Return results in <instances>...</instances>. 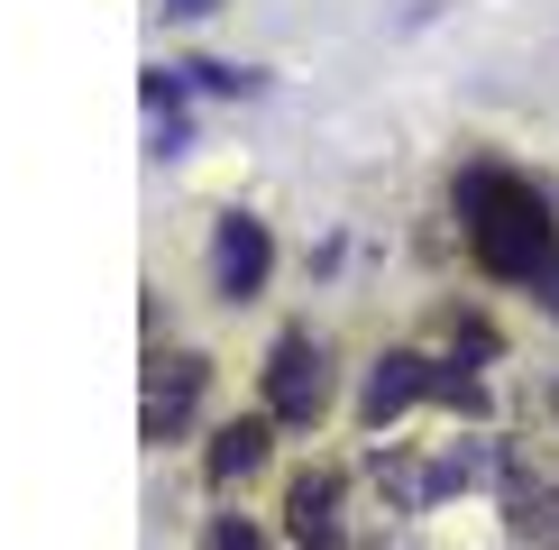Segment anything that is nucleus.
Returning a JSON list of instances; mask_svg holds the SVG:
<instances>
[{
  "mask_svg": "<svg viewBox=\"0 0 559 550\" xmlns=\"http://www.w3.org/2000/svg\"><path fill=\"white\" fill-rule=\"evenodd\" d=\"M166 10H183V19H202V10H212V0H166Z\"/></svg>",
  "mask_w": 559,
  "mask_h": 550,
  "instance_id": "nucleus-9",
  "label": "nucleus"
},
{
  "mask_svg": "<svg viewBox=\"0 0 559 550\" xmlns=\"http://www.w3.org/2000/svg\"><path fill=\"white\" fill-rule=\"evenodd\" d=\"M202 550H266V541H258V523H239V514H221L212 533H202Z\"/></svg>",
  "mask_w": 559,
  "mask_h": 550,
  "instance_id": "nucleus-8",
  "label": "nucleus"
},
{
  "mask_svg": "<svg viewBox=\"0 0 559 550\" xmlns=\"http://www.w3.org/2000/svg\"><path fill=\"white\" fill-rule=\"evenodd\" d=\"M266 450H275V412H239V422H221V431H212V458H202V468L229 487V477H258V468H266Z\"/></svg>",
  "mask_w": 559,
  "mask_h": 550,
  "instance_id": "nucleus-6",
  "label": "nucleus"
},
{
  "mask_svg": "<svg viewBox=\"0 0 559 550\" xmlns=\"http://www.w3.org/2000/svg\"><path fill=\"white\" fill-rule=\"evenodd\" d=\"M202 385H212V358H156L147 367V441H175L183 412L202 404Z\"/></svg>",
  "mask_w": 559,
  "mask_h": 550,
  "instance_id": "nucleus-5",
  "label": "nucleus"
},
{
  "mask_svg": "<svg viewBox=\"0 0 559 550\" xmlns=\"http://www.w3.org/2000/svg\"><path fill=\"white\" fill-rule=\"evenodd\" d=\"M312 550H340V541H312Z\"/></svg>",
  "mask_w": 559,
  "mask_h": 550,
  "instance_id": "nucleus-10",
  "label": "nucleus"
},
{
  "mask_svg": "<svg viewBox=\"0 0 559 550\" xmlns=\"http://www.w3.org/2000/svg\"><path fill=\"white\" fill-rule=\"evenodd\" d=\"M285 514H294L302 550H312V541H340V477H331V468H302L294 487H285Z\"/></svg>",
  "mask_w": 559,
  "mask_h": 550,
  "instance_id": "nucleus-7",
  "label": "nucleus"
},
{
  "mask_svg": "<svg viewBox=\"0 0 559 550\" xmlns=\"http://www.w3.org/2000/svg\"><path fill=\"white\" fill-rule=\"evenodd\" d=\"M431 385H440V376H431V358H413V349H385L377 367H367V395H358V422H367V431H385L394 412H413V404L431 395Z\"/></svg>",
  "mask_w": 559,
  "mask_h": 550,
  "instance_id": "nucleus-4",
  "label": "nucleus"
},
{
  "mask_svg": "<svg viewBox=\"0 0 559 550\" xmlns=\"http://www.w3.org/2000/svg\"><path fill=\"white\" fill-rule=\"evenodd\" d=\"M321 404H331V376H321V349L302 331H285L275 339V358H266V412L275 422H321Z\"/></svg>",
  "mask_w": 559,
  "mask_h": 550,
  "instance_id": "nucleus-2",
  "label": "nucleus"
},
{
  "mask_svg": "<svg viewBox=\"0 0 559 550\" xmlns=\"http://www.w3.org/2000/svg\"><path fill=\"white\" fill-rule=\"evenodd\" d=\"M459 220H468V248H477L486 275H504V285L550 275V202L532 193L523 175L477 166L468 183H459Z\"/></svg>",
  "mask_w": 559,
  "mask_h": 550,
  "instance_id": "nucleus-1",
  "label": "nucleus"
},
{
  "mask_svg": "<svg viewBox=\"0 0 559 550\" xmlns=\"http://www.w3.org/2000/svg\"><path fill=\"white\" fill-rule=\"evenodd\" d=\"M266 266H275V239H266V220L229 212V220L212 229V285L229 294V303H248V294L266 285Z\"/></svg>",
  "mask_w": 559,
  "mask_h": 550,
  "instance_id": "nucleus-3",
  "label": "nucleus"
},
{
  "mask_svg": "<svg viewBox=\"0 0 559 550\" xmlns=\"http://www.w3.org/2000/svg\"><path fill=\"white\" fill-rule=\"evenodd\" d=\"M550 404H559V395H550Z\"/></svg>",
  "mask_w": 559,
  "mask_h": 550,
  "instance_id": "nucleus-11",
  "label": "nucleus"
}]
</instances>
